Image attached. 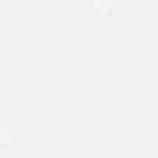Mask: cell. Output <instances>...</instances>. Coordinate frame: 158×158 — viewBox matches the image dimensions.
<instances>
[{"label":"cell","mask_w":158,"mask_h":158,"mask_svg":"<svg viewBox=\"0 0 158 158\" xmlns=\"http://www.w3.org/2000/svg\"><path fill=\"white\" fill-rule=\"evenodd\" d=\"M11 146V139L6 137V135H0V150H4V148Z\"/></svg>","instance_id":"cell-1"},{"label":"cell","mask_w":158,"mask_h":158,"mask_svg":"<svg viewBox=\"0 0 158 158\" xmlns=\"http://www.w3.org/2000/svg\"><path fill=\"white\" fill-rule=\"evenodd\" d=\"M99 15H101V17H112L114 11H112V6H106V4H103V9L99 11Z\"/></svg>","instance_id":"cell-2"},{"label":"cell","mask_w":158,"mask_h":158,"mask_svg":"<svg viewBox=\"0 0 158 158\" xmlns=\"http://www.w3.org/2000/svg\"><path fill=\"white\" fill-rule=\"evenodd\" d=\"M103 4H106L103 0H97V2L93 4V9H95V13H99V11H101V9H103Z\"/></svg>","instance_id":"cell-3"}]
</instances>
